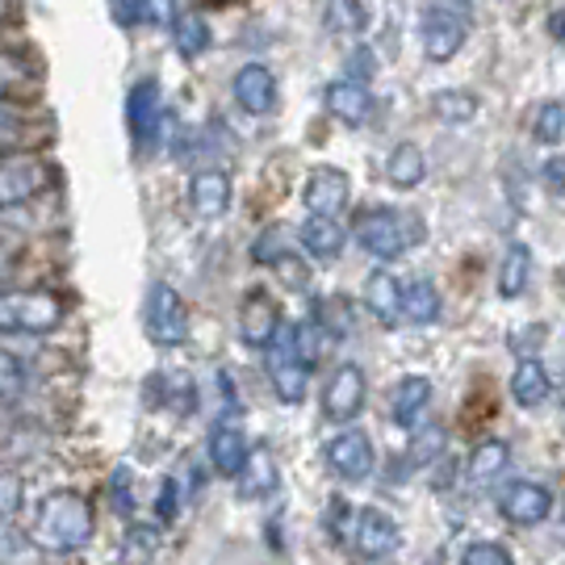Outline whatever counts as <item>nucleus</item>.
<instances>
[{
	"instance_id": "1",
	"label": "nucleus",
	"mask_w": 565,
	"mask_h": 565,
	"mask_svg": "<svg viewBox=\"0 0 565 565\" xmlns=\"http://www.w3.org/2000/svg\"><path fill=\"white\" fill-rule=\"evenodd\" d=\"M25 541L46 557H72L93 541V507L76 490H51L25 527Z\"/></svg>"
},
{
	"instance_id": "2",
	"label": "nucleus",
	"mask_w": 565,
	"mask_h": 565,
	"mask_svg": "<svg viewBox=\"0 0 565 565\" xmlns=\"http://www.w3.org/2000/svg\"><path fill=\"white\" fill-rule=\"evenodd\" d=\"M315 323H281L273 343L264 348V364H268V382L277 390L285 406H298L310 385V369H315Z\"/></svg>"
},
{
	"instance_id": "3",
	"label": "nucleus",
	"mask_w": 565,
	"mask_h": 565,
	"mask_svg": "<svg viewBox=\"0 0 565 565\" xmlns=\"http://www.w3.org/2000/svg\"><path fill=\"white\" fill-rule=\"evenodd\" d=\"M356 243H361L369 256H377V260H398L411 243L419 239V231H415V218L403 214V210H390V205H369L356 214Z\"/></svg>"
},
{
	"instance_id": "4",
	"label": "nucleus",
	"mask_w": 565,
	"mask_h": 565,
	"mask_svg": "<svg viewBox=\"0 0 565 565\" xmlns=\"http://www.w3.org/2000/svg\"><path fill=\"white\" fill-rule=\"evenodd\" d=\"M63 298L51 289H30V294H0V331L9 335H51L63 327Z\"/></svg>"
},
{
	"instance_id": "5",
	"label": "nucleus",
	"mask_w": 565,
	"mask_h": 565,
	"mask_svg": "<svg viewBox=\"0 0 565 565\" xmlns=\"http://www.w3.org/2000/svg\"><path fill=\"white\" fill-rule=\"evenodd\" d=\"M348 541L364 562H382L403 545V532H398V520L382 507H356L352 524H348Z\"/></svg>"
},
{
	"instance_id": "6",
	"label": "nucleus",
	"mask_w": 565,
	"mask_h": 565,
	"mask_svg": "<svg viewBox=\"0 0 565 565\" xmlns=\"http://www.w3.org/2000/svg\"><path fill=\"white\" fill-rule=\"evenodd\" d=\"M364 403H369V377H364L361 364L343 361L323 385V415L331 419V424L343 427L361 415Z\"/></svg>"
},
{
	"instance_id": "7",
	"label": "nucleus",
	"mask_w": 565,
	"mask_h": 565,
	"mask_svg": "<svg viewBox=\"0 0 565 565\" xmlns=\"http://www.w3.org/2000/svg\"><path fill=\"white\" fill-rule=\"evenodd\" d=\"M147 331L163 348H181L189 340V310H184L181 294L172 285H151V294H147Z\"/></svg>"
},
{
	"instance_id": "8",
	"label": "nucleus",
	"mask_w": 565,
	"mask_h": 565,
	"mask_svg": "<svg viewBox=\"0 0 565 565\" xmlns=\"http://www.w3.org/2000/svg\"><path fill=\"white\" fill-rule=\"evenodd\" d=\"M327 465H331V473L343 478V482H364V478H373V469H377V452H373V440L364 436V431H340L331 445L323 448Z\"/></svg>"
},
{
	"instance_id": "9",
	"label": "nucleus",
	"mask_w": 565,
	"mask_h": 565,
	"mask_svg": "<svg viewBox=\"0 0 565 565\" xmlns=\"http://www.w3.org/2000/svg\"><path fill=\"white\" fill-rule=\"evenodd\" d=\"M499 511H503L507 524L536 527L553 515V494L541 482H511L499 490Z\"/></svg>"
},
{
	"instance_id": "10",
	"label": "nucleus",
	"mask_w": 565,
	"mask_h": 565,
	"mask_svg": "<svg viewBox=\"0 0 565 565\" xmlns=\"http://www.w3.org/2000/svg\"><path fill=\"white\" fill-rule=\"evenodd\" d=\"M46 184V168L34 156H0V210L25 205Z\"/></svg>"
},
{
	"instance_id": "11",
	"label": "nucleus",
	"mask_w": 565,
	"mask_h": 565,
	"mask_svg": "<svg viewBox=\"0 0 565 565\" xmlns=\"http://www.w3.org/2000/svg\"><path fill=\"white\" fill-rule=\"evenodd\" d=\"M281 306L273 302L264 289H252L247 298L239 302V340L247 348H268L273 335L281 331Z\"/></svg>"
},
{
	"instance_id": "12",
	"label": "nucleus",
	"mask_w": 565,
	"mask_h": 565,
	"mask_svg": "<svg viewBox=\"0 0 565 565\" xmlns=\"http://www.w3.org/2000/svg\"><path fill=\"white\" fill-rule=\"evenodd\" d=\"M424 55L431 63H448L457 51L465 46V34H469V25H465V18H457V13H448V9H431V13H424Z\"/></svg>"
},
{
	"instance_id": "13",
	"label": "nucleus",
	"mask_w": 565,
	"mask_h": 565,
	"mask_svg": "<svg viewBox=\"0 0 565 565\" xmlns=\"http://www.w3.org/2000/svg\"><path fill=\"white\" fill-rule=\"evenodd\" d=\"M348 193H352V184H348L340 168H315L310 181H306L302 202L315 218H340V210L348 205Z\"/></svg>"
},
{
	"instance_id": "14",
	"label": "nucleus",
	"mask_w": 565,
	"mask_h": 565,
	"mask_svg": "<svg viewBox=\"0 0 565 565\" xmlns=\"http://www.w3.org/2000/svg\"><path fill=\"white\" fill-rule=\"evenodd\" d=\"M163 121V97L156 81H139L130 93H126V126H130V139L151 142V135L160 130Z\"/></svg>"
},
{
	"instance_id": "15",
	"label": "nucleus",
	"mask_w": 565,
	"mask_h": 565,
	"mask_svg": "<svg viewBox=\"0 0 565 565\" xmlns=\"http://www.w3.org/2000/svg\"><path fill=\"white\" fill-rule=\"evenodd\" d=\"M205 457H210V465H214V473H223V478H239V469L247 465V457H252L247 431H243L235 419H223V424L210 431Z\"/></svg>"
},
{
	"instance_id": "16",
	"label": "nucleus",
	"mask_w": 565,
	"mask_h": 565,
	"mask_svg": "<svg viewBox=\"0 0 565 565\" xmlns=\"http://www.w3.org/2000/svg\"><path fill=\"white\" fill-rule=\"evenodd\" d=\"M364 310L377 319L382 327H398V319H403V281L394 277V273H385V268H377L369 281H364Z\"/></svg>"
},
{
	"instance_id": "17",
	"label": "nucleus",
	"mask_w": 565,
	"mask_h": 565,
	"mask_svg": "<svg viewBox=\"0 0 565 565\" xmlns=\"http://www.w3.org/2000/svg\"><path fill=\"white\" fill-rule=\"evenodd\" d=\"M427 406H431V382H427V377L411 373V377H403V382L394 385L390 411H394V424L403 427V431H419Z\"/></svg>"
},
{
	"instance_id": "18",
	"label": "nucleus",
	"mask_w": 565,
	"mask_h": 565,
	"mask_svg": "<svg viewBox=\"0 0 565 565\" xmlns=\"http://www.w3.org/2000/svg\"><path fill=\"white\" fill-rule=\"evenodd\" d=\"M189 205L198 218H223L231 210V177L218 168H205L189 181Z\"/></svg>"
},
{
	"instance_id": "19",
	"label": "nucleus",
	"mask_w": 565,
	"mask_h": 565,
	"mask_svg": "<svg viewBox=\"0 0 565 565\" xmlns=\"http://www.w3.org/2000/svg\"><path fill=\"white\" fill-rule=\"evenodd\" d=\"M235 102H239V109L256 114V118L277 105V81H273V72L264 63L239 67V76H235Z\"/></svg>"
},
{
	"instance_id": "20",
	"label": "nucleus",
	"mask_w": 565,
	"mask_h": 565,
	"mask_svg": "<svg viewBox=\"0 0 565 565\" xmlns=\"http://www.w3.org/2000/svg\"><path fill=\"white\" fill-rule=\"evenodd\" d=\"M553 394V382H548V369L536 356H520L515 373H511V398L524 411H536L545 406V398Z\"/></svg>"
},
{
	"instance_id": "21",
	"label": "nucleus",
	"mask_w": 565,
	"mask_h": 565,
	"mask_svg": "<svg viewBox=\"0 0 565 565\" xmlns=\"http://www.w3.org/2000/svg\"><path fill=\"white\" fill-rule=\"evenodd\" d=\"M298 239L302 247L315 256V260H335L343 252V243H348V226H340V218H302L298 226Z\"/></svg>"
},
{
	"instance_id": "22",
	"label": "nucleus",
	"mask_w": 565,
	"mask_h": 565,
	"mask_svg": "<svg viewBox=\"0 0 565 565\" xmlns=\"http://www.w3.org/2000/svg\"><path fill=\"white\" fill-rule=\"evenodd\" d=\"M511 465V445L507 440H482L473 445L469 461H465V482L469 486H494Z\"/></svg>"
},
{
	"instance_id": "23",
	"label": "nucleus",
	"mask_w": 565,
	"mask_h": 565,
	"mask_svg": "<svg viewBox=\"0 0 565 565\" xmlns=\"http://www.w3.org/2000/svg\"><path fill=\"white\" fill-rule=\"evenodd\" d=\"M327 109L331 118H340L343 126H361L373 109V97H369V84H352V81H335L327 88Z\"/></svg>"
},
{
	"instance_id": "24",
	"label": "nucleus",
	"mask_w": 565,
	"mask_h": 565,
	"mask_svg": "<svg viewBox=\"0 0 565 565\" xmlns=\"http://www.w3.org/2000/svg\"><path fill=\"white\" fill-rule=\"evenodd\" d=\"M235 482H239L243 499H268V494H277L281 473H277V461H273L264 448H252V457H247V465L239 469Z\"/></svg>"
},
{
	"instance_id": "25",
	"label": "nucleus",
	"mask_w": 565,
	"mask_h": 565,
	"mask_svg": "<svg viewBox=\"0 0 565 565\" xmlns=\"http://www.w3.org/2000/svg\"><path fill=\"white\" fill-rule=\"evenodd\" d=\"M532 285V247L527 243H511L507 256L499 260V298L515 302Z\"/></svg>"
},
{
	"instance_id": "26",
	"label": "nucleus",
	"mask_w": 565,
	"mask_h": 565,
	"mask_svg": "<svg viewBox=\"0 0 565 565\" xmlns=\"http://www.w3.org/2000/svg\"><path fill=\"white\" fill-rule=\"evenodd\" d=\"M403 319L415 327H427L440 319V294L427 277H415V281L403 285Z\"/></svg>"
},
{
	"instance_id": "27",
	"label": "nucleus",
	"mask_w": 565,
	"mask_h": 565,
	"mask_svg": "<svg viewBox=\"0 0 565 565\" xmlns=\"http://www.w3.org/2000/svg\"><path fill=\"white\" fill-rule=\"evenodd\" d=\"M424 172H427V160L415 142H398L390 151V160H385V177L398 184V189H415V184L424 181Z\"/></svg>"
},
{
	"instance_id": "28",
	"label": "nucleus",
	"mask_w": 565,
	"mask_h": 565,
	"mask_svg": "<svg viewBox=\"0 0 565 565\" xmlns=\"http://www.w3.org/2000/svg\"><path fill=\"white\" fill-rule=\"evenodd\" d=\"M431 114L448 126H465V121L478 114V97L473 93H461V88H440L431 97Z\"/></svg>"
},
{
	"instance_id": "29",
	"label": "nucleus",
	"mask_w": 565,
	"mask_h": 565,
	"mask_svg": "<svg viewBox=\"0 0 565 565\" xmlns=\"http://www.w3.org/2000/svg\"><path fill=\"white\" fill-rule=\"evenodd\" d=\"M172 39H177V51H181L184 60H198L202 51H210V21L198 18V13L177 18V25H172Z\"/></svg>"
},
{
	"instance_id": "30",
	"label": "nucleus",
	"mask_w": 565,
	"mask_h": 565,
	"mask_svg": "<svg viewBox=\"0 0 565 565\" xmlns=\"http://www.w3.org/2000/svg\"><path fill=\"white\" fill-rule=\"evenodd\" d=\"M315 315H319V331H323L327 340H348L352 335V310H348V302L343 298H323V302L315 306Z\"/></svg>"
},
{
	"instance_id": "31",
	"label": "nucleus",
	"mask_w": 565,
	"mask_h": 565,
	"mask_svg": "<svg viewBox=\"0 0 565 565\" xmlns=\"http://www.w3.org/2000/svg\"><path fill=\"white\" fill-rule=\"evenodd\" d=\"M323 21H327V30H331V34H361L369 13H364L361 0H327Z\"/></svg>"
},
{
	"instance_id": "32",
	"label": "nucleus",
	"mask_w": 565,
	"mask_h": 565,
	"mask_svg": "<svg viewBox=\"0 0 565 565\" xmlns=\"http://www.w3.org/2000/svg\"><path fill=\"white\" fill-rule=\"evenodd\" d=\"M532 135L545 147H557L565 142V105L562 102H545L536 109V121H532Z\"/></svg>"
},
{
	"instance_id": "33",
	"label": "nucleus",
	"mask_w": 565,
	"mask_h": 565,
	"mask_svg": "<svg viewBox=\"0 0 565 565\" xmlns=\"http://www.w3.org/2000/svg\"><path fill=\"white\" fill-rule=\"evenodd\" d=\"M268 268L281 277V285H289V289H310V264L298 260L289 247H277L273 256H268Z\"/></svg>"
},
{
	"instance_id": "34",
	"label": "nucleus",
	"mask_w": 565,
	"mask_h": 565,
	"mask_svg": "<svg viewBox=\"0 0 565 565\" xmlns=\"http://www.w3.org/2000/svg\"><path fill=\"white\" fill-rule=\"evenodd\" d=\"M21 394H25V369H21L18 356L0 352V411H9Z\"/></svg>"
},
{
	"instance_id": "35",
	"label": "nucleus",
	"mask_w": 565,
	"mask_h": 565,
	"mask_svg": "<svg viewBox=\"0 0 565 565\" xmlns=\"http://www.w3.org/2000/svg\"><path fill=\"white\" fill-rule=\"evenodd\" d=\"M461 565H515V562H511L507 545H499V541H469L461 548Z\"/></svg>"
},
{
	"instance_id": "36",
	"label": "nucleus",
	"mask_w": 565,
	"mask_h": 565,
	"mask_svg": "<svg viewBox=\"0 0 565 565\" xmlns=\"http://www.w3.org/2000/svg\"><path fill=\"white\" fill-rule=\"evenodd\" d=\"M373 76H377V60H373V51H369V46H352V55H348V76H343V81L369 84Z\"/></svg>"
},
{
	"instance_id": "37",
	"label": "nucleus",
	"mask_w": 565,
	"mask_h": 565,
	"mask_svg": "<svg viewBox=\"0 0 565 565\" xmlns=\"http://www.w3.org/2000/svg\"><path fill=\"white\" fill-rule=\"evenodd\" d=\"M142 21L151 25H177V0H142Z\"/></svg>"
},
{
	"instance_id": "38",
	"label": "nucleus",
	"mask_w": 565,
	"mask_h": 565,
	"mask_svg": "<svg viewBox=\"0 0 565 565\" xmlns=\"http://www.w3.org/2000/svg\"><path fill=\"white\" fill-rule=\"evenodd\" d=\"M21 118L13 114V109H0V151H9V147H18L21 142Z\"/></svg>"
},
{
	"instance_id": "39",
	"label": "nucleus",
	"mask_w": 565,
	"mask_h": 565,
	"mask_svg": "<svg viewBox=\"0 0 565 565\" xmlns=\"http://www.w3.org/2000/svg\"><path fill=\"white\" fill-rule=\"evenodd\" d=\"M21 503V486L18 478H9V473H0V520H9Z\"/></svg>"
},
{
	"instance_id": "40",
	"label": "nucleus",
	"mask_w": 565,
	"mask_h": 565,
	"mask_svg": "<svg viewBox=\"0 0 565 565\" xmlns=\"http://www.w3.org/2000/svg\"><path fill=\"white\" fill-rule=\"evenodd\" d=\"M156 515H160L163 524H172V515H177V482H163L160 486V499H156Z\"/></svg>"
},
{
	"instance_id": "41",
	"label": "nucleus",
	"mask_w": 565,
	"mask_h": 565,
	"mask_svg": "<svg viewBox=\"0 0 565 565\" xmlns=\"http://www.w3.org/2000/svg\"><path fill=\"white\" fill-rule=\"evenodd\" d=\"M109 9H114L118 25H135L142 18V0H109Z\"/></svg>"
},
{
	"instance_id": "42",
	"label": "nucleus",
	"mask_w": 565,
	"mask_h": 565,
	"mask_svg": "<svg viewBox=\"0 0 565 565\" xmlns=\"http://www.w3.org/2000/svg\"><path fill=\"white\" fill-rule=\"evenodd\" d=\"M126 478H130V469H118V473H114V507H118L121 515L135 507V494H126Z\"/></svg>"
},
{
	"instance_id": "43",
	"label": "nucleus",
	"mask_w": 565,
	"mask_h": 565,
	"mask_svg": "<svg viewBox=\"0 0 565 565\" xmlns=\"http://www.w3.org/2000/svg\"><path fill=\"white\" fill-rule=\"evenodd\" d=\"M18 81H21V67L13 60H4V55H0V93H9Z\"/></svg>"
},
{
	"instance_id": "44",
	"label": "nucleus",
	"mask_w": 565,
	"mask_h": 565,
	"mask_svg": "<svg viewBox=\"0 0 565 565\" xmlns=\"http://www.w3.org/2000/svg\"><path fill=\"white\" fill-rule=\"evenodd\" d=\"M13 553H18V536H13L9 520H0V562H9Z\"/></svg>"
},
{
	"instance_id": "45",
	"label": "nucleus",
	"mask_w": 565,
	"mask_h": 565,
	"mask_svg": "<svg viewBox=\"0 0 565 565\" xmlns=\"http://www.w3.org/2000/svg\"><path fill=\"white\" fill-rule=\"evenodd\" d=\"M553 39H565V18H562V13L553 18Z\"/></svg>"
},
{
	"instance_id": "46",
	"label": "nucleus",
	"mask_w": 565,
	"mask_h": 565,
	"mask_svg": "<svg viewBox=\"0 0 565 565\" xmlns=\"http://www.w3.org/2000/svg\"><path fill=\"white\" fill-rule=\"evenodd\" d=\"M9 268V247H0V273Z\"/></svg>"
},
{
	"instance_id": "47",
	"label": "nucleus",
	"mask_w": 565,
	"mask_h": 565,
	"mask_svg": "<svg viewBox=\"0 0 565 565\" xmlns=\"http://www.w3.org/2000/svg\"><path fill=\"white\" fill-rule=\"evenodd\" d=\"M0 13H4V0H0Z\"/></svg>"
},
{
	"instance_id": "48",
	"label": "nucleus",
	"mask_w": 565,
	"mask_h": 565,
	"mask_svg": "<svg viewBox=\"0 0 565 565\" xmlns=\"http://www.w3.org/2000/svg\"><path fill=\"white\" fill-rule=\"evenodd\" d=\"M562 406H565V390H562Z\"/></svg>"
},
{
	"instance_id": "49",
	"label": "nucleus",
	"mask_w": 565,
	"mask_h": 565,
	"mask_svg": "<svg viewBox=\"0 0 565 565\" xmlns=\"http://www.w3.org/2000/svg\"><path fill=\"white\" fill-rule=\"evenodd\" d=\"M214 4H223V0H214Z\"/></svg>"
}]
</instances>
